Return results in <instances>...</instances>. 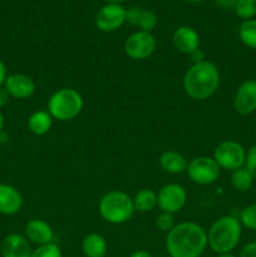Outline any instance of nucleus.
I'll list each match as a JSON object with an SVG mask.
<instances>
[{
  "mask_svg": "<svg viewBox=\"0 0 256 257\" xmlns=\"http://www.w3.org/2000/svg\"><path fill=\"white\" fill-rule=\"evenodd\" d=\"M207 245L205 228L191 221L178 223L166 236V248L170 257H201Z\"/></svg>",
  "mask_w": 256,
  "mask_h": 257,
  "instance_id": "1",
  "label": "nucleus"
},
{
  "mask_svg": "<svg viewBox=\"0 0 256 257\" xmlns=\"http://www.w3.org/2000/svg\"><path fill=\"white\" fill-rule=\"evenodd\" d=\"M220 70L212 62L192 64L183 77V89L190 98L205 100L212 97L220 87Z\"/></svg>",
  "mask_w": 256,
  "mask_h": 257,
  "instance_id": "2",
  "label": "nucleus"
},
{
  "mask_svg": "<svg viewBox=\"0 0 256 257\" xmlns=\"http://www.w3.org/2000/svg\"><path fill=\"white\" fill-rule=\"evenodd\" d=\"M242 225L238 217L226 215L217 218L207 232V243L217 255L231 253L241 240Z\"/></svg>",
  "mask_w": 256,
  "mask_h": 257,
  "instance_id": "3",
  "label": "nucleus"
},
{
  "mask_svg": "<svg viewBox=\"0 0 256 257\" xmlns=\"http://www.w3.org/2000/svg\"><path fill=\"white\" fill-rule=\"evenodd\" d=\"M98 212L105 222L122 225L128 222L135 213L133 200L123 191H109L103 195L98 202Z\"/></svg>",
  "mask_w": 256,
  "mask_h": 257,
  "instance_id": "4",
  "label": "nucleus"
},
{
  "mask_svg": "<svg viewBox=\"0 0 256 257\" xmlns=\"http://www.w3.org/2000/svg\"><path fill=\"white\" fill-rule=\"evenodd\" d=\"M83 97L74 88H60L50 95L48 100V112L53 119L68 122L80 114L83 109Z\"/></svg>",
  "mask_w": 256,
  "mask_h": 257,
  "instance_id": "5",
  "label": "nucleus"
},
{
  "mask_svg": "<svg viewBox=\"0 0 256 257\" xmlns=\"http://www.w3.org/2000/svg\"><path fill=\"white\" fill-rule=\"evenodd\" d=\"M186 173L188 178L196 185L207 186L212 185L218 180L221 175V168L218 167L213 157L198 156L188 162Z\"/></svg>",
  "mask_w": 256,
  "mask_h": 257,
  "instance_id": "6",
  "label": "nucleus"
},
{
  "mask_svg": "<svg viewBox=\"0 0 256 257\" xmlns=\"http://www.w3.org/2000/svg\"><path fill=\"white\" fill-rule=\"evenodd\" d=\"M212 157L221 170L232 172L245 166L246 150L236 141H223L215 148Z\"/></svg>",
  "mask_w": 256,
  "mask_h": 257,
  "instance_id": "7",
  "label": "nucleus"
},
{
  "mask_svg": "<svg viewBox=\"0 0 256 257\" xmlns=\"http://www.w3.org/2000/svg\"><path fill=\"white\" fill-rule=\"evenodd\" d=\"M157 40L151 32L138 30L125 39L123 49L128 58L133 60H145L155 53Z\"/></svg>",
  "mask_w": 256,
  "mask_h": 257,
  "instance_id": "8",
  "label": "nucleus"
},
{
  "mask_svg": "<svg viewBox=\"0 0 256 257\" xmlns=\"http://www.w3.org/2000/svg\"><path fill=\"white\" fill-rule=\"evenodd\" d=\"M187 202V192L178 183H167L157 193V206L161 212H180Z\"/></svg>",
  "mask_w": 256,
  "mask_h": 257,
  "instance_id": "9",
  "label": "nucleus"
},
{
  "mask_svg": "<svg viewBox=\"0 0 256 257\" xmlns=\"http://www.w3.org/2000/svg\"><path fill=\"white\" fill-rule=\"evenodd\" d=\"M127 10L120 4H105L95 15V27L103 33H112L125 23Z\"/></svg>",
  "mask_w": 256,
  "mask_h": 257,
  "instance_id": "10",
  "label": "nucleus"
},
{
  "mask_svg": "<svg viewBox=\"0 0 256 257\" xmlns=\"http://www.w3.org/2000/svg\"><path fill=\"white\" fill-rule=\"evenodd\" d=\"M233 109L240 115H250L256 112V80H243L233 97Z\"/></svg>",
  "mask_w": 256,
  "mask_h": 257,
  "instance_id": "11",
  "label": "nucleus"
},
{
  "mask_svg": "<svg viewBox=\"0 0 256 257\" xmlns=\"http://www.w3.org/2000/svg\"><path fill=\"white\" fill-rule=\"evenodd\" d=\"M4 88L8 90L10 97L15 99H28L34 94L35 82L29 75L15 73V74L8 75Z\"/></svg>",
  "mask_w": 256,
  "mask_h": 257,
  "instance_id": "12",
  "label": "nucleus"
},
{
  "mask_svg": "<svg viewBox=\"0 0 256 257\" xmlns=\"http://www.w3.org/2000/svg\"><path fill=\"white\" fill-rule=\"evenodd\" d=\"M24 236L30 243L43 246L53 242L54 232H53L52 226L47 221L42 220V218H32L25 225Z\"/></svg>",
  "mask_w": 256,
  "mask_h": 257,
  "instance_id": "13",
  "label": "nucleus"
},
{
  "mask_svg": "<svg viewBox=\"0 0 256 257\" xmlns=\"http://www.w3.org/2000/svg\"><path fill=\"white\" fill-rule=\"evenodd\" d=\"M172 43L177 52L190 55L200 48V35L193 28L183 25L173 32Z\"/></svg>",
  "mask_w": 256,
  "mask_h": 257,
  "instance_id": "14",
  "label": "nucleus"
},
{
  "mask_svg": "<svg viewBox=\"0 0 256 257\" xmlns=\"http://www.w3.org/2000/svg\"><path fill=\"white\" fill-rule=\"evenodd\" d=\"M23 207V196L14 186L0 183V213L12 216Z\"/></svg>",
  "mask_w": 256,
  "mask_h": 257,
  "instance_id": "15",
  "label": "nucleus"
},
{
  "mask_svg": "<svg viewBox=\"0 0 256 257\" xmlns=\"http://www.w3.org/2000/svg\"><path fill=\"white\" fill-rule=\"evenodd\" d=\"M32 252L30 242L20 233H10L3 240V257H30Z\"/></svg>",
  "mask_w": 256,
  "mask_h": 257,
  "instance_id": "16",
  "label": "nucleus"
},
{
  "mask_svg": "<svg viewBox=\"0 0 256 257\" xmlns=\"http://www.w3.org/2000/svg\"><path fill=\"white\" fill-rule=\"evenodd\" d=\"M125 22L130 23L133 27L140 28L143 32H151L157 27V15L152 10H147L141 7H132L127 10Z\"/></svg>",
  "mask_w": 256,
  "mask_h": 257,
  "instance_id": "17",
  "label": "nucleus"
},
{
  "mask_svg": "<svg viewBox=\"0 0 256 257\" xmlns=\"http://www.w3.org/2000/svg\"><path fill=\"white\" fill-rule=\"evenodd\" d=\"M158 162H160L161 168L165 172L171 173V175H180V173L186 172L188 166L187 158L183 155H181V153L172 150L165 151L160 156Z\"/></svg>",
  "mask_w": 256,
  "mask_h": 257,
  "instance_id": "18",
  "label": "nucleus"
},
{
  "mask_svg": "<svg viewBox=\"0 0 256 257\" xmlns=\"http://www.w3.org/2000/svg\"><path fill=\"white\" fill-rule=\"evenodd\" d=\"M82 251L85 257H105L108 251L107 240L100 233H88L82 241Z\"/></svg>",
  "mask_w": 256,
  "mask_h": 257,
  "instance_id": "19",
  "label": "nucleus"
},
{
  "mask_svg": "<svg viewBox=\"0 0 256 257\" xmlns=\"http://www.w3.org/2000/svg\"><path fill=\"white\" fill-rule=\"evenodd\" d=\"M53 125V117L48 110H37L28 119V130L34 136H45Z\"/></svg>",
  "mask_w": 256,
  "mask_h": 257,
  "instance_id": "20",
  "label": "nucleus"
},
{
  "mask_svg": "<svg viewBox=\"0 0 256 257\" xmlns=\"http://www.w3.org/2000/svg\"><path fill=\"white\" fill-rule=\"evenodd\" d=\"M132 200L135 211H138L141 213L151 212L157 207V193L151 188H143V190L138 191Z\"/></svg>",
  "mask_w": 256,
  "mask_h": 257,
  "instance_id": "21",
  "label": "nucleus"
},
{
  "mask_svg": "<svg viewBox=\"0 0 256 257\" xmlns=\"http://www.w3.org/2000/svg\"><path fill=\"white\" fill-rule=\"evenodd\" d=\"M253 173L255 172L247 170L245 166L232 171V173H231V185L238 192H247L251 186H252Z\"/></svg>",
  "mask_w": 256,
  "mask_h": 257,
  "instance_id": "22",
  "label": "nucleus"
},
{
  "mask_svg": "<svg viewBox=\"0 0 256 257\" xmlns=\"http://www.w3.org/2000/svg\"><path fill=\"white\" fill-rule=\"evenodd\" d=\"M238 38L248 49L256 50V19L243 20L238 27Z\"/></svg>",
  "mask_w": 256,
  "mask_h": 257,
  "instance_id": "23",
  "label": "nucleus"
},
{
  "mask_svg": "<svg viewBox=\"0 0 256 257\" xmlns=\"http://www.w3.org/2000/svg\"><path fill=\"white\" fill-rule=\"evenodd\" d=\"M233 12L242 22L253 19L256 17V0H237Z\"/></svg>",
  "mask_w": 256,
  "mask_h": 257,
  "instance_id": "24",
  "label": "nucleus"
},
{
  "mask_svg": "<svg viewBox=\"0 0 256 257\" xmlns=\"http://www.w3.org/2000/svg\"><path fill=\"white\" fill-rule=\"evenodd\" d=\"M240 220L242 227L250 231H256V203L246 206L240 212Z\"/></svg>",
  "mask_w": 256,
  "mask_h": 257,
  "instance_id": "25",
  "label": "nucleus"
},
{
  "mask_svg": "<svg viewBox=\"0 0 256 257\" xmlns=\"http://www.w3.org/2000/svg\"><path fill=\"white\" fill-rule=\"evenodd\" d=\"M30 257H63L62 250L59 246L54 242L47 243V245L38 246L32 252Z\"/></svg>",
  "mask_w": 256,
  "mask_h": 257,
  "instance_id": "26",
  "label": "nucleus"
},
{
  "mask_svg": "<svg viewBox=\"0 0 256 257\" xmlns=\"http://www.w3.org/2000/svg\"><path fill=\"white\" fill-rule=\"evenodd\" d=\"M156 226H157V228L160 231L170 232V231L176 226L175 217H173L172 213L161 212L160 215L157 216V218H156Z\"/></svg>",
  "mask_w": 256,
  "mask_h": 257,
  "instance_id": "27",
  "label": "nucleus"
},
{
  "mask_svg": "<svg viewBox=\"0 0 256 257\" xmlns=\"http://www.w3.org/2000/svg\"><path fill=\"white\" fill-rule=\"evenodd\" d=\"M245 167L247 168V170L252 171V172L256 171V145L251 146V147L246 151Z\"/></svg>",
  "mask_w": 256,
  "mask_h": 257,
  "instance_id": "28",
  "label": "nucleus"
},
{
  "mask_svg": "<svg viewBox=\"0 0 256 257\" xmlns=\"http://www.w3.org/2000/svg\"><path fill=\"white\" fill-rule=\"evenodd\" d=\"M240 257H256V241L248 242L241 251Z\"/></svg>",
  "mask_w": 256,
  "mask_h": 257,
  "instance_id": "29",
  "label": "nucleus"
},
{
  "mask_svg": "<svg viewBox=\"0 0 256 257\" xmlns=\"http://www.w3.org/2000/svg\"><path fill=\"white\" fill-rule=\"evenodd\" d=\"M216 4L225 10H233L237 0H215Z\"/></svg>",
  "mask_w": 256,
  "mask_h": 257,
  "instance_id": "30",
  "label": "nucleus"
},
{
  "mask_svg": "<svg viewBox=\"0 0 256 257\" xmlns=\"http://www.w3.org/2000/svg\"><path fill=\"white\" fill-rule=\"evenodd\" d=\"M10 98H12V97L9 95L8 90L5 89L4 85H2V87H0V108L5 107V105L9 103Z\"/></svg>",
  "mask_w": 256,
  "mask_h": 257,
  "instance_id": "31",
  "label": "nucleus"
},
{
  "mask_svg": "<svg viewBox=\"0 0 256 257\" xmlns=\"http://www.w3.org/2000/svg\"><path fill=\"white\" fill-rule=\"evenodd\" d=\"M191 57V60L193 62V64H196V63H200V62H203L205 59V53L202 52V50L198 48L197 50H195V52L192 53V54H190Z\"/></svg>",
  "mask_w": 256,
  "mask_h": 257,
  "instance_id": "32",
  "label": "nucleus"
},
{
  "mask_svg": "<svg viewBox=\"0 0 256 257\" xmlns=\"http://www.w3.org/2000/svg\"><path fill=\"white\" fill-rule=\"evenodd\" d=\"M7 77H8L7 65L3 63V60H0V87H2V85H4Z\"/></svg>",
  "mask_w": 256,
  "mask_h": 257,
  "instance_id": "33",
  "label": "nucleus"
},
{
  "mask_svg": "<svg viewBox=\"0 0 256 257\" xmlns=\"http://www.w3.org/2000/svg\"><path fill=\"white\" fill-rule=\"evenodd\" d=\"M130 257H153V256H152V253H150L148 251L138 250V251H135L133 253H131Z\"/></svg>",
  "mask_w": 256,
  "mask_h": 257,
  "instance_id": "34",
  "label": "nucleus"
},
{
  "mask_svg": "<svg viewBox=\"0 0 256 257\" xmlns=\"http://www.w3.org/2000/svg\"><path fill=\"white\" fill-rule=\"evenodd\" d=\"M103 2H105L107 4H122L125 0H103Z\"/></svg>",
  "mask_w": 256,
  "mask_h": 257,
  "instance_id": "35",
  "label": "nucleus"
},
{
  "mask_svg": "<svg viewBox=\"0 0 256 257\" xmlns=\"http://www.w3.org/2000/svg\"><path fill=\"white\" fill-rule=\"evenodd\" d=\"M3 127H4V115H3L2 110H0V132H2Z\"/></svg>",
  "mask_w": 256,
  "mask_h": 257,
  "instance_id": "36",
  "label": "nucleus"
},
{
  "mask_svg": "<svg viewBox=\"0 0 256 257\" xmlns=\"http://www.w3.org/2000/svg\"><path fill=\"white\" fill-rule=\"evenodd\" d=\"M215 257H236L232 253H222V255H216Z\"/></svg>",
  "mask_w": 256,
  "mask_h": 257,
  "instance_id": "37",
  "label": "nucleus"
},
{
  "mask_svg": "<svg viewBox=\"0 0 256 257\" xmlns=\"http://www.w3.org/2000/svg\"><path fill=\"white\" fill-rule=\"evenodd\" d=\"M186 2H188V3H202V2H205V0H186Z\"/></svg>",
  "mask_w": 256,
  "mask_h": 257,
  "instance_id": "38",
  "label": "nucleus"
}]
</instances>
